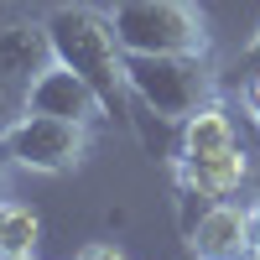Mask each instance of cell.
<instances>
[{
    "mask_svg": "<svg viewBox=\"0 0 260 260\" xmlns=\"http://www.w3.org/2000/svg\"><path fill=\"white\" fill-rule=\"evenodd\" d=\"M47 26V42H52V57L68 62V68L99 94L104 115L125 120L130 110V83H125V47L115 37V21L94 11V6H52L42 16Z\"/></svg>",
    "mask_w": 260,
    "mask_h": 260,
    "instance_id": "6da1fadb",
    "label": "cell"
},
{
    "mask_svg": "<svg viewBox=\"0 0 260 260\" xmlns=\"http://www.w3.org/2000/svg\"><path fill=\"white\" fill-rule=\"evenodd\" d=\"M125 83L130 99L167 125H182L219 99V73L208 52H125Z\"/></svg>",
    "mask_w": 260,
    "mask_h": 260,
    "instance_id": "7a4b0ae2",
    "label": "cell"
},
{
    "mask_svg": "<svg viewBox=\"0 0 260 260\" xmlns=\"http://www.w3.org/2000/svg\"><path fill=\"white\" fill-rule=\"evenodd\" d=\"M115 37L125 52H208V16L198 0H115Z\"/></svg>",
    "mask_w": 260,
    "mask_h": 260,
    "instance_id": "3957f363",
    "label": "cell"
},
{
    "mask_svg": "<svg viewBox=\"0 0 260 260\" xmlns=\"http://www.w3.org/2000/svg\"><path fill=\"white\" fill-rule=\"evenodd\" d=\"M0 156H6L11 167L57 177V172H73L83 156H89V125H83V120H57V115L21 110L6 130H0Z\"/></svg>",
    "mask_w": 260,
    "mask_h": 260,
    "instance_id": "277c9868",
    "label": "cell"
},
{
    "mask_svg": "<svg viewBox=\"0 0 260 260\" xmlns=\"http://www.w3.org/2000/svg\"><path fill=\"white\" fill-rule=\"evenodd\" d=\"M187 250H192V260H255L250 208L229 203V198L203 203V213L187 224Z\"/></svg>",
    "mask_w": 260,
    "mask_h": 260,
    "instance_id": "5b68a950",
    "label": "cell"
},
{
    "mask_svg": "<svg viewBox=\"0 0 260 260\" xmlns=\"http://www.w3.org/2000/svg\"><path fill=\"white\" fill-rule=\"evenodd\" d=\"M21 110H31V115H57V120H83V125H94L104 115V104L99 94L83 83L68 62H47L31 83H26V99H21Z\"/></svg>",
    "mask_w": 260,
    "mask_h": 260,
    "instance_id": "8992f818",
    "label": "cell"
},
{
    "mask_svg": "<svg viewBox=\"0 0 260 260\" xmlns=\"http://www.w3.org/2000/svg\"><path fill=\"white\" fill-rule=\"evenodd\" d=\"M52 62V42L42 21H6L0 26V89L26 99V83Z\"/></svg>",
    "mask_w": 260,
    "mask_h": 260,
    "instance_id": "52a82bcc",
    "label": "cell"
},
{
    "mask_svg": "<svg viewBox=\"0 0 260 260\" xmlns=\"http://www.w3.org/2000/svg\"><path fill=\"white\" fill-rule=\"evenodd\" d=\"M240 146V136H234V120L224 115V104L213 99L203 104L198 115L182 120V136H177V161H203V156H219V151Z\"/></svg>",
    "mask_w": 260,
    "mask_h": 260,
    "instance_id": "ba28073f",
    "label": "cell"
},
{
    "mask_svg": "<svg viewBox=\"0 0 260 260\" xmlns=\"http://www.w3.org/2000/svg\"><path fill=\"white\" fill-rule=\"evenodd\" d=\"M37 240H42L37 208L0 198V260H37Z\"/></svg>",
    "mask_w": 260,
    "mask_h": 260,
    "instance_id": "9c48e42d",
    "label": "cell"
},
{
    "mask_svg": "<svg viewBox=\"0 0 260 260\" xmlns=\"http://www.w3.org/2000/svg\"><path fill=\"white\" fill-rule=\"evenodd\" d=\"M73 260H125V255H120L115 245H83V250H78Z\"/></svg>",
    "mask_w": 260,
    "mask_h": 260,
    "instance_id": "30bf717a",
    "label": "cell"
},
{
    "mask_svg": "<svg viewBox=\"0 0 260 260\" xmlns=\"http://www.w3.org/2000/svg\"><path fill=\"white\" fill-rule=\"evenodd\" d=\"M250 245H255V260H260V198L250 203Z\"/></svg>",
    "mask_w": 260,
    "mask_h": 260,
    "instance_id": "8fae6325",
    "label": "cell"
},
{
    "mask_svg": "<svg viewBox=\"0 0 260 260\" xmlns=\"http://www.w3.org/2000/svg\"><path fill=\"white\" fill-rule=\"evenodd\" d=\"M245 68H260V31H255L250 47H245Z\"/></svg>",
    "mask_w": 260,
    "mask_h": 260,
    "instance_id": "7c38bea8",
    "label": "cell"
}]
</instances>
